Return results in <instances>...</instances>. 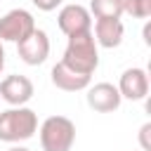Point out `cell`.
Here are the masks:
<instances>
[{
	"instance_id": "30bf717a",
	"label": "cell",
	"mask_w": 151,
	"mask_h": 151,
	"mask_svg": "<svg viewBox=\"0 0 151 151\" xmlns=\"http://www.w3.org/2000/svg\"><path fill=\"white\" fill-rule=\"evenodd\" d=\"M50 80L57 90H64V92H80V90H87V85L92 83V76L87 73H80L71 66H66L64 61H57L50 71Z\"/></svg>"
},
{
	"instance_id": "5bb4252c",
	"label": "cell",
	"mask_w": 151,
	"mask_h": 151,
	"mask_svg": "<svg viewBox=\"0 0 151 151\" xmlns=\"http://www.w3.org/2000/svg\"><path fill=\"white\" fill-rule=\"evenodd\" d=\"M149 134H151V123H144V125L139 127V146H142V151H151V139H149Z\"/></svg>"
},
{
	"instance_id": "8992f818",
	"label": "cell",
	"mask_w": 151,
	"mask_h": 151,
	"mask_svg": "<svg viewBox=\"0 0 151 151\" xmlns=\"http://www.w3.org/2000/svg\"><path fill=\"white\" fill-rule=\"evenodd\" d=\"M17 54L24 64L28 66H40L47 61L50 57V35L42 31V28H33L24 40L17 42Z\"/></svg>"
},
{
	"instance_id": "e0dca14e",
	"label": "cell",
	"mask_w": 151,
	"mask_h": 151,
	"mask_svg": "<svg viewBox=\"0 0 151 151\" xmlns=\"http://www.w3.org/2000/svg\"><path fill=\"white\" fill-rule=\"evenodd\" d=\"M5 68V47H2V40H0V73Z\"/></svg>"
},
{
	"instance_id": "7c38bea8",
	"label": "cell",
	"mask_w": 151,
	"mask_h": 151,
	"mask_svg": "<svg viewBox=\"0 0 151 151\" xmlns=\"http://www.w3.org/2000/svg\"><path fill=\"white\" fill-rule=\"evenodd\" d=\"M87 9L94 19H120L123 0H90Z\"/></svg>"
},
{
	"instance_id": "5b68a950",
	"label": "cell",
	"mask_w": 151,
	"mask_h": 151,
	"mask_svg": "<svg viewBox=\"0 0 151 151\" xmlns=\"http://www.w3.org/2000/svg\"><path fill=\"white\" fill-rule=\"evenodd\" d=\"M57 26H59V31L66 38L87 33V31H92V14H90L87 7L78 5V2L61 5L59 7V14H57Z\"/></svg>"
},
{
	"instance_id": "4fadbf2b",
	"label": "cell",
	"mask_w": 151,
	"mask_h": 151,
	"mask_svg": "<svg viewBox=\"0 0 151 151\" xmlns=\"http://www.w3.org/2000/svg\"><path fill=\"white\" fill-rule=\"evenodd\" d=\"M123 14H127L132 19H149L151 0H123Z\"/></svg>"
},
{
	"instance_id": "9c48e42d",
	"label": "cell",
	"mask_w": 151,
	"mask_h": 151,
	"mask_svg": "<svg viewBox=\"0 0 151 151\" xmlns=\"http://www.w3.org/2000/svg\"><path fill=\"white\" fill-rule=\"evenodd\" d=\"M118 92L123 99H130V101H142L146 99L149 94V73L139 66H132V68H125L118 78Z\"/></svg>"
},
{
	"instance_id": "7a4b0ae2",
	"label": "cell",
	"mask_w": 151,
	"mask_h": 151,
	"mask_svg": "<svg viewBox=\"0 0 151 151\" xmlns=\"http://www.w3.org/2000/svg\"><path fill=\"white\" fill-rule=\"evenodd\" d=\"M61 61L80 73H87L92 76L99 66V47L94 42V35L92 31L87 33H80V35H71L68 42H66V50H64V57Z\"/></svg>"
},
{
	"instance_id": "52a82bcc",
	"label": "cell",
	"mask_w": 151,
	"mask_h": 151,
	"mask_svg": "<svg viewBox=\"0 0 151 151\" xmlns=\"http://www.w3.org/2000/svg\"><path fill=\"white\" fill-rule=\"evenodd\" d=\"M33 94H35L33 80L21 73H12L0 80V99L7 101L9 106H26L33 99Z\"/></svg>"
},
{
	"instance_id": "2e32d148",
	"label": "cell",
	"mask_w": 151,
	"mask_h": 151,
	"mask_svg": "<svg viewBox=\"0 0 151 151\" xmlns=\"http://www.w3.org/2000/svg\"><path fill=\"white\" fill-rule=\"evenodd\" d=\"M142 35H144V45H151V38H149V35H151V26H149V24L144 26V33H142Z\"/></svg>"
},
{
	"instance_id": "6da1fadb",
	"label": "cell",
	"mask_w": 151,
	"mask_h": 151,
	"mask_svg": "<svg viewBox=\"0 0 151 151\" xmlns=\"http://www.w3.org/2000/svg\"><path fill=\"white\" fill-rule=\"evenodd\" d=\"M38 132V113L28 106H9L0 111V142L21 144Z\"/></svg>"
},
{
	"instance_id": "9a60e30c",
	"label": "cell",
	"mask_w": 151,
	"mask_h": 151,
	"mask_svg": "<svg viewBox=\"0 0 151 151\" xmlns=\"http://www.w3.org/2000/svg\"><path fill=\"white\" fill-rule=\"evenodd\" d=\"M40 12H54L57 7H61L64 5V0H31Z\"/></svg>"
},
{
	"instance_id": "ba28073f",
	"label": "cell",
	"mask_w": 151,
	"mask_h": 151,
	"mask_svg": "<svg viewBox=\"0 0 151 151\" xmlns=\"http://www.w3.org/2000/svg\"><path fill=\"white\" fill-rule=\"evenodd\" d=\"M87 106L97 113H113L120 109V92L113 83H94V85H87Z\"/></svg>"
},
{
	"instance_id": "8fae6325",
	"label": "cell",
	"mask_w": 151,
	"mask_h": 151,
	"mask_svg": "<svg viewBox=\"0 0 151 151\" xmlns=\"http://www.w3.org/2000/svg\"><path fill=\"white\" fill-rule=\"evenodd\" d=\"M94 42L97 47H104V50H113L123 42L125 38V26L120 19H94Z\"/></svg>"
},
{
	"instance_id": "ac0fdd59",
	"label": "cell",
	"mask_w": 151,
	"mask_h": 151,
	"mask_svg": "<svg viewBox=\"0 0 151 151\" xmlns=\"http://www.w3.org/2000/svg\"><path fill=\"white\" fill-rule=\"evenodd\" d=\"M7 151H31L28 146H21V144H14V146H9Z\"/></svg>"
},
{
	"instance_id": "277c9868",
	"label": "cell",
	"mask_w": 151,
	"mask_h": 151,
	"mask_svg": "<svg viewBox=\"0 0 151 151\" xmlns=\"http://www.w3.org/2000/svg\"><path fill=\"white\" fill-rule=\"evenodd\" d=\"M33 28H35V19L24 7H14L0 17V40L2 42H19Z\"/></svg>"
},
{
	"instance_id": "3957f363",
	"label": "cell",
	"mask_w": 151,
	"mask_h": 151,
	"mask_svg": "<svg viewBox=\"0 0 151 151\" xmlns=\"http://www.w3.org/2000/svg\"><path fill=\"white\" fill-rule=\"evenodd\" d=\"M42 151H71L76 144V123L66 116H47L38 125Z\"/></svg>"
}]
</instances>
